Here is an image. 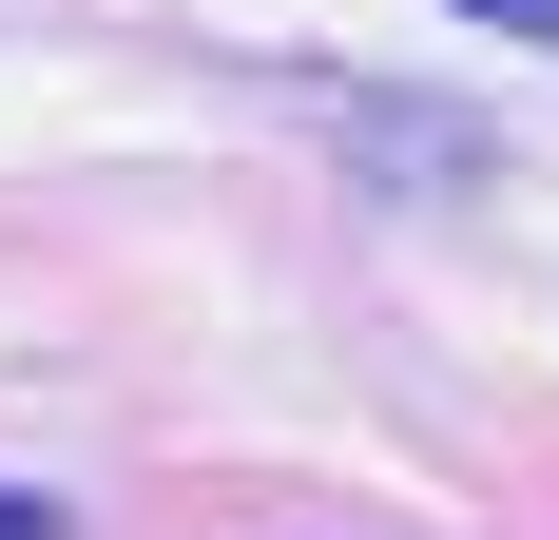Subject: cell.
<instances>
[{
  "mask_svg": "<svg viewBox=\"0 0 559 540\" xmlns=\"http://www.w3.org/2000/svg\"><path fill=\"white\" fill-rule=\"evenodd\" d=\"M0 540H58V502H39V483H0Z\"/></svg>",
  "mask_w": 559,
  "mask_h": 540,
  "instance_id": "2",
  "label": "cell"
},
{
  "mask_svg": "<svg viewBox=\"0 0 559 540\" xmlns=\"http://www.w3.org/2000/svg\"><path fill=\"white\" fill-rule=\"evenodd\" d=\"M444 20H502V39H540V58H559V0H444Z\"/></svg>",
  "mask_w": 559,
  "mask_h": 540,
  "instance_id": "1",
  "label": "cell"
}]
</instances>
